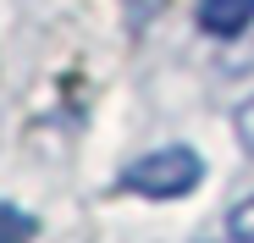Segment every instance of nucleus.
Wrapping results in <instances>:
<instances>
[{"label":"nucleus","mask_w":254,"mask_h":243,"mask_svg":"<svg viewBox=\"0 0 254 243\" xmlns=\"http://www.w3.org/2000/svg\"><path fill=\"white\" fill-rule=\"evenodd\" d=\"M199 182H204V160H199V149H183V144L149 149L122 172V188L138 193V199H183Z\"/></svg>","instance_id":"1"},{"label":"nucleus","mask_w":254,"mask_h":243,"mask_svg":"<svg viewBox=\"0 0 254 243\" xmlns=\"http://www.w3.org/2000/svg\"><path fill=\"white\" fill-rule=\"evenodd\" d=\"M193 22H199V33H210V39H238V33H249V22H254V0H199V6H193Z\"/></svg>","instance_id":"2"},{"label":"nucleus","mask_w":254,"mask_h":243,"mask_svg":"<svg viewBox=\"0 0 254 243\" xmlns=\"http://www.w3.org/2000/svg\"><path fill=\"white\" fill-rule=\"evenodd\" d=\"M33 232H39V221H33L28 210H17V205L0 199V243H28Z\"/></svg>","instance_id":"3"},{"label":"nucleus","mask_w":254,"mask_h":243,"mask_svg":"<svg viewBox=\"0 0 254 243\" xmlns=\"http://www.w3.org/2000/svg\"><path fill=\"white\" fill-rule=\"evenodd\" d=\"M227 238L232 243H254V193L238 199V205L227 210Z\"/></svg>","instance_id":"4"},{"label":"nucleus","mask_w":254,"mask_h":243,"mask_svg":"<svg viewBox=\"0 0 254 243\" xmlns=\"http://www.w3.org/2000/svg\"><path fill=\"white\" fill-rule=\"evenodd\" d=\"M232 133H238V144L254 155V100H243V105H238V116H232Z\"/></svg>","instance_id":"5"}]
</instances>
